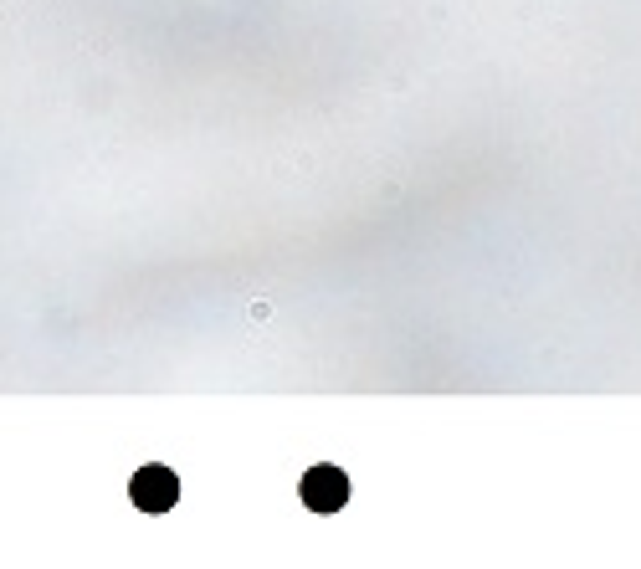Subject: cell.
Returning <instances> with one entry per match:
<instances>
[{"label": "cell", "instance_id": "7a4b0ae2", "mask_svg": "<svg viewBox=\"0 0 641 569\" xmlns=\"http://www.w3.org/2000/svg\"><path fill=\"white\" fill-rule=\"evenodd\" d=\"M344 497H349V483H344V472H334V467H313L303 477V502L313 513H334V508H344Z\"/></svg>", "mask_w": 641, "mask_h": 569}, {"label": "cell", "instance_id": "6da1fadb", "mask_svg": "<svg viewBox=\"0 0 641 569\" xmlns=\"http://www.w3.org/2000/svg\"><path fill=\"white\" fill-rule=\"evenodd\" d=\"M128 497H134L144 513H164L169 502L180 497V483H175V472H169V467L149 462V467H139V472H134V483H128Z\"/></svg>", "mask_w": 641, "mask_h": 569}]
</instances>
